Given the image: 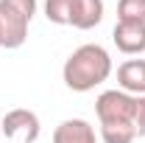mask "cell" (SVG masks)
<instances>
[{"instance_id":"obj_1","label":"cell","mask_w":145,"mask_h":143,"mask_svg":"<svg viewBox=\"0 0 145 143\" xmlns=\"http://www.w3.org/2000/svg\"><path fill=\"white\" fill-rule=\"evenodd\" d=\"M109 76H112V56L103 45H95V42L75 48L61 68L64 84L75 93H89L98 84H103Z\"/></svg>"},{"instance_id":"obj_2","label":"cell","mask_w":145,"mask_h":143,"mask_svg":"<svg viewBox=\"0 0 145 143\" xmlns=\"http://www.w3.org/2000/svg\"><path fill=\"white\" fill-rule=\"evenodd\" d=\"M134 109H137V95H128L123 90H106L95 101V112H98L101 126L134 129ZM134 135H137V129H134Z\"/></svg>"},{"instance_id":"obj_3","label":"cell","mask_w":145,"mask_h":143,"mask_svg":"<svg viewBox=\"0 0 145 143\" xmlns=\"http://www.w3.org/2000/svg\"><path fill=\"white\" fill-rule=\"evenodd\" d=\"M0 132L14 143H36L42 126H39L36 112L20 107V109H11V112H6L0 118Z\"/></svg>"},{"instance_id":"obj_4","label":"cell","mask_w":145,"mask_h":143,"mask_svg":"<svg viewBox=\"0 0 145 143\" xmlns=\"http://www.w3.org/2000/svg\"><path fill=\"white\" fill-rule=\"evenodd\" d=\"M31 20L11 6L8 0H0V48H20L28 36Z\"/></svg>"},{"instance_id":"obj_5","label":"cell","mask_w":145,"mask_h":143,"mask_svg":"<svg viewBox=\"0 0 145 143\" xmlns=\"http://www.w3.org/2000/svg\"><path fill=\"white\" fill-rule=\"evenodd\" d=\"M112 39L117 45V51L134 56L145 51V23H131V20H117Z\"/></svg>"},{"instance_id":"obj_6","label":"cell","mask_w":145,"mask_h":143,"mask_svg":"<svg viewBox=\"0 0 145 143\" xmlns=\"http://www.w3.org/2000/svg\"><path fill=\"white\" fill-rule=\"evenodd\" d=\"M103 20V0H72L70 25L78 31H89Z\"/></svg>"},{"instance_id":"obj_7","label":"cell","mask_w":145,"mask_h":143,"mask_svg":"<svg viewBox=\"0 0 145 143\" xmlns=\"http://www.w3.org/2000/svg\"><path fill=\"white\" fill-rule=\"evenodd\" d=\"M53 143H95V129L84 118H67L53 129Z\"/></svg>"},{"instance_id":"obj_8","label":"cell","mask_w":145,"mask_h":143,"mask_svg":"<svg viewBox=\"0 0 145 143\" xmlns=\"http://www.w3.org/2000/svg\"><path fill=\"white\" fill-rule=\"evenodd\" d=\"M117 84L128 95H145V59H128L117 68Z\"/></svg>"},{"instance_id":"obj_9","label":"cell","mask_w":145,"mask_h":143,"mask_svg":"<svg viewBox=\"0 0 145 143\" xmlns=\"http://www.w3.org/2000/svg\"><path fill=\"white\" fill-rule=\"evenodd\" d=\"M72 0H45V17L53 25H70Z\"/></svg>"},{"instance_id":"obj_10","label":"cell","mask_w":145,"mask_h":143,"mask_svg":"<svg viewBox=\"0 0 145 143\" xmlns=\"http://www.w3.org/2000/svg\"><path fill=\"white\" fill-rule=\"evenodd\" d=\"M117 20L145 23V0H120L117 3Z\"/></svg>"},{"instance_id":"obj_11","label":"cell","mask_w":145,"mask_h":143,"mask_svg":"<svg viewBox=\"0 0 145 143\" xmlns=\"http://www.w3.org/2000/svg\"><path fill=\"white\" fill-rule=\"evenodd\" d=\"M134 129H137V138H145V95H137V109H134Z\"/></svg>"},{"instance_id":"obj_12","label":"cell","mask_w":145,"mask_h":143,"mask_svg":"<svg viewBox=\"0 0 145 143\" xmlns=\"http://www.w3.org/2000/svg\"><path fill=\"white\" fill-rule=\"evenodd\" d=\"M8 3H11V6H17L28 20H34V14H36V0H8Z\"/></svg>"}]
</instances>
